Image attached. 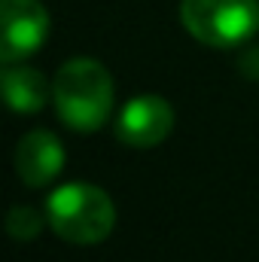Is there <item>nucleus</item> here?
I'll return each instance as SVG.
<instances>
[{
	"label": "nucleus",
	"instance_id": "obj_8",
	"mask_svg": "<svg viewBox=\"0 0 259 262\" xmlns=\"http://www.w3.org/2000/svg\"><path fill=\"white\" fill-rule=\"evenodd\" d=\"M49 216H43L40 210H34L31 204H15L6 216V232L15 238V241H31L43 232V223Z\"/></svg>",
	"mask_w": 259,
	"mask_h": 262
},
{
	"label": "nucleus",
	"instance_id": "obj_3",
	"mask_svg": "<svg viewBox=\"0 0 259 262\" xmlns=\"http://www.w3.org/2000/svg\"><path fill=\"white\" fill-rule=\"evenodd\" d=\"M180 21L204 46H241L259 31V0H183Z\"/></svg>",
	"mask_w": 259,
	"mask_h": 262
},
{
	"label": "nucleus",
	"instance_id": "obj_2",
	"mask_svg": "<svg viewBox=\"0 0 259 262\" xmlns=\"http://www.w3.org/2000/svg\"><path fill=\"white\" fill-rule=\"evenodd\" d=\"M49 226L70 244H98L116 226V207L110 195L92 183L58 186L46 201Z\"/></svg>",
	"mask_w": 259,
	"mask_h": 262
},
{
	"label": "nucleus",
	"instance_id": "obj_7",
	"mask_svg": "<svg viewBox=\"0 0 259 262\" xmlns=\"http://www.w3.org/2000/svg\"><path fill=\"white\" fill-rule=\"evenodd\" d=\"M0 82H3V98L12 113H40L52 95V85L40 70L18 64V61L3 67Z\"/></svg>",
	"mask_w": 259,
	"mask_h": 262
},
{
	"label": "nucleus",
	"instance_id": "obj_5",
	"mask_svg": "<svg viewBox=\"0 0 259 262\" xmlns=\"http://www.w3.org/2000/svg\"><path fill=\"white\" fill-rule=\"evenodd\" d=\"M174 128V107L162 95H137L116 119V137L134 149L162 143Z\"/></svg>",
	"mask_w": 259,
	"mask_h": 262
},
{
	"label": "nucleus",
	"instance_id": "obj_6",
	"mask_svg": "<svg viewBox=\"0 0 259 262\" xmlns=\"http://www.w3.org/2000/svg\"><path fill=\"white\" fill-rule=\"evenodd\" d=\"M64 168V146L46 128L28 131L15 146V174L25 186H46Z\"/></svg>",
	"mask_w": 259,
	"mask_h": 262
},
{
	"label": "nucleus",
	"instance_id": "obj_1",
	"mask_svg": "<svg viewBox=\"0 0 259 262\" xmlns=\"http://www.w3.org/2000/svg\"><path fill=\"white\" fill-rule=\"evenodd\" d=\"M52 101L67 128L98 131L113 110V79L95 58H70L52 79Z\"/></svg>",
	"mask_w": 259,
	"mask_h": 262
},
{
	"label": "nucleus",
	"instance_id": "obj_4",
	"mask_svg": "<svg viewBox=\"0 0 259 262\" xmlns=\"http://www.w3.org/2000/svg\"><path fill=\"white\" fill-rule=\"evenodd\" d=\"M0 58L21 61L37 52L49 34V12L40 0H0Z\"/></svg>",
	"mask_w": 259,
	"mask_h": 262
}]
</instances>
